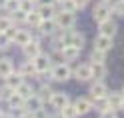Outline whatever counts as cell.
Instances as JSON below:
<instances>
[{
	"mask_svg": "<svg viewBox=\"0 0 124 118\" xmlns=\"http://www.w3.org/2000/svg\"><path fill=\"white\" fill-rule=\"evenodd\" d=\"M50 74H52V80L56 82H66L72 78V68L68 62H60V64H54L50 68Z\"/></svg>",
	"mask_w": 124,
	"mask_h": 118,
	"instance_id": "cell-1",
	"label": "cell"
},
{
	"mask_svg": "<svg viewBox=\"0 0 124 118\" xmlns=\"http://www.w3.org/2000/svg\"><path fill=\"white\" fill-rule=\"evenodd\" d=\"M54 20H56V26L60 30H72V28H76V14H72V12L56 10Z\"/></svg>",
	"mask_w": 124,
	"mask_h": 118,
	"instance_id": "cell-2",
	"label": "cell"
},
{
	"mask_svg": "<svg viewBox=\"0 0 124 118\" xmlns=\"http://www.w3.org/2000/svg\"><path fill=\"white\" fill-rule=\"evenodd\" d=\"M110 2H102V0H98V2L94 4V8H92V20L96 22H102L106 18H110Z\"/></svg>",
	"mask_w": 124,
	"mask_h": 118,
	"instance_id": "cell-3",
	"label": "cell"
},
{
	"mask_svg": "<svg viewBox=\"0 0 124 118\" xmlns=\"http://www.w3.org/2000/svg\"><path fill=\"white\" fill-rule=\"evenodd\" d=\"M116 32H118V24H116V20H112V16L106 18V20H102V22H98V34L114 38Z\"/></svg>",
	"mask_w": 124,
	"mask_h": 118,
	"instance_id": "cell-4",
	"label": "cell"
},
{
	"mask_svg": "<svg viewBox=\"0 0 124 118\" xmlns=\"http://www.w3.org/2000/svg\"><path fill=\"white\" fill-rule=\"evenodd\" d=\"M40 52H42V44H40V40H34V38H30V42H26L22 46V54H24V58H28V60H32Z\"/></svg>",
	"mask_w": 124,
	"mask_h": 118,
	"instance_id": "cell-5",
	"label": "cell"
},
{
	"mask_svg": "<svg viewBox=\"0 0 124 118\" xmlns=\"http://www.w3.org/2000/svg\"><path fill=\"white\" fill-rule=\"evenodd\" d=\"M48 104L56 110V112H60L62 108H64L66 104H70V98H68V94L66 92H52V96H50V102Z\"/></svg>",
	"mask_w": 124,
	"mask_h": 118,
	"instance_id": "cell-6",
	"label": "cell"
},
{
	"mask_svg": "<svg viewBox=\"0 0 124 118\" xmlns=\"http://www.w3.org/2000/svg\"><path fill=\"white\" fill-rule=\"evenodd\" d=\"M72 76L80 82H88L92 80V70H90V62H82L76 66V70H72Z\"/></svg>",
	"mask_w": 124,
	"mask_h": 118,
	"instance_id": "cell-7",
	"label": "cell"
},
{
	"mask_svg": "<svg viewBox=\"0 0 124 118\" xmlns=\"http://www.w3.org/2000/svg\"><path fill=\"white\" fill-rule=\"evenodd\" d=\"M32 62H34L36 74H38V72H46V70H50V68H52V62H50L48 52H40L38 56H34V58H32Z\"/></svg>",
	"mask_w": 124,
	"mask_h": 118,
	"instance_id": "cell-8",
	"label": "cell"
},
{
	"mask_svg": "<svg viewBox=\"0 0 124 118\" xmlns=\"http://www.w3.org/2000/svg\"><path fill=\"white\" fill-rule=\"evenodd\" d=\"M36 30H38V32H40L42 36H52L54 32H58V26H56V20H54V18H48V20H40V24H38L36 26Z\"/></svg>",
	"mask_w": 124,
	"mask_h": 118,
	"instance_id": "cell-9",
	"label": "cell"
},
{
	"mask_svg": "<svg viewBox=\"0 0 124 118\" xmlns=\"http://www.w3.org/2000/svg\"><path fill=\"white\" fill-rule=\"evenodd\" d=\"M74 110L78 112V116H84V114H88L92 108H94V104H92V98H84V96H80V98H76L74 100Z\"/></svg>",
	"mask_w": 124,
	"mask_h": 118,
	"instance_id": "cell-10",
	"label": "cell"
},
{
	"mask_svg": "<svg viewBox=\"0 0 124 118\" xmlns=\"http://www.w3.org/2000/svg\"><path fill=\"white\" fill-rule=\"evenodd\" d=\"M112 46H114V38H110V36H102V34H96V36H94V48H96V50L110 52Z\"/></svg>",
	"mask_w": 124,
	"mask_h": 118,
	"instance_id": "cell-11",
	"label": "cell"
},
{
	"mask_svg": "<svg viewBox=\"0 0 124 118\" xmlns=\"http://www.w3.org/2000/svg\"><path fill=\"white\" fill-rule=\"evenodd\" d=\"M108 86L104 80H94L90 84V94H92V98H102V96H108Z\"/></svg>",
	"mask_w": 124,
	"mask_h": 118,
	"instance_id": "cell-12",
	"label": "cell"
},
{
	"mask_svg": "<svg viewBox=\"0 0 124 118\" xmlns=\"http://www.w3.org/2000/svg\"><path fill=\"white\" fill-rule=\"evenodd\" d=\"M90 70H92V80H104L108 74L106 62H90Z\"/></svg>",
	"mask_w": 124,
	"mask_h": 118,
	"instance_id": "cell-13",
	"label": "cell"
},
{
	"mask_svg": "<svg viewBox=\"0 0 124 118\" xmlns=\"http://www.w3.org/2000/svg\"><path fill=\"white\" fill-rule=\"evenodd\" d=\"M56 4H38L36 6V12L42 20H48V18H54L56 16Z\"/></svg>",
	"mask_w": 124,
	"mask_h": 118,
	"instance_id": "cell-14",
	"label": "cell"
},
{
	"mask_svg": "<svg viewBox=\"0 0 124 118\" xmlns=\"http://www.w3.org/2000/svg\"><path fill=\"white\" fill-rule=\"evenodd\" d=\"M16 72H18L20 76H24V78H32V76H36V68H34V62L26 58L24 62H20V66L16 68Z\"/></svg>",
	"mask_w": 124,
	"mask_h": 118,
	"instance_id": "cell-15",
	"label": "cell"
},
{
	"mask_svg": "<svg viewBox=\"0 0 124 118\" xmlns=\"http://www.w3.org/2000/svg\"><path fill=\"white\" fill-rule=\"evenodd\" d=\"M30 38H32V36H30V30L18 26V28H16V34H14V38H12V44H16V46L22 48L26 42H30Z\"/></svg>",
	"mask_w": 124,
	"mask_h": 118,
	"instance_id": "cell-16",
	"label": "cell"
},
{
	"mask_svg": "<svg viewBox=\"0 0 124 118\" xmlns=\"http://www.w3.org/2000/svg\"><path fill=\"white\" fill-rule=\"evenodd\" d=\"M60 52H62V58H64V62H76V60L80 58V52H82V50L74 48V46H62Z\"/></svg>",
	"mask_w": 124,
	"mask_h": 118,
	"instance_id": "cell-17",
	"label": "cell"
},
{
	"mask_svg": "<svg viewBox=\"0 0 124 118\" xmlns=\"http://www.w3.org/2000/svg\"><path fill=\"white\" fill-rule=\"evenodd\" d=\"M42 106H44V102L36 96V94H32L30 98H26L24 100V110L30 114V112H36V110H42Z\"/></svg>",
	"mask_w": 124,
	"mask_h": 118,
	"instance_id": "cell-18",
	"label": "cell"
},
{
	"mask_svg": "<svg viewBox=\"0 0 124 118\" xmlns=\"http://www.w3.org/2000/svg\"><path fill=\"white\" fill-rule=\"evenodd\" d=\"M12 70H14V60L10 56H0V78L4 80Z\"/></svg>",
	"mask_w": 124,
	"mask_h": 118,
	"instance_id": "cell-19",
	"label": "cell"
},
{
	"mask_svg": "<svg viewBox=\"0 0 124 118\" xmlns=\"http://www.w3.org/2000/svg\"><path fill=\"white\" fill-rule=\"evenodd\" d=\"M24 80H26V78H24V76H20V74L16 72V68H14L12 72L4 78V84H8L10 88H14V90H16V88H18V86H20L22 82H24Z\"/></svg>",
	"mask_w": 124,
	"mask_h": 118,
	"instance_id": "cell-20",
	"label": "cell"
},
{
	"mask_svg": "<svg viewBox=\"0 0 124 118\" xmlns=\"http://www.w3.org/2000/svg\"><path fill=\"white\" fill-rule=\"evenodd\" d=\"M106 98H108V104H110V108L118 112V110H120V104H122L124 94L118 92V90H114V92H108V96H106Z\"/></svg>",
	"mask_w": 124,
	"mask_h": 118,
	"instance_id": "cell-21",
	"label": "cell"
},
{
	"mask_svg": "<svg viewBox=\"0 0 124 118\" xmlns=\"http://www.w3.org/2000/svg\"><path fill=\"white\" fill-rule=\"evenodd\" d=\"M14 92H18L20 96L26 100V98H30V96L34 94V88H32V84H30L28 80H24V82H22V84H20V86H18V88L14 90Z\"/></svg>",
	"mask_w": 124,
	"mask_h": 118,
	"instance_id": "cell-22",
	"label": "cell"
},
{
	"mask_svg": "<svg viewBox=\"0 0 124 118\" xmlns=\"http://www.w3.org/2000/svg\"><path fill=\"white\" fill-rule=\"evenodd\" d=\"M52 92H54V90L50 88L48 84H42V86H40V88H38L34 94H36V96H38V98H40V100L44 102V104H46V102H50V96H52Z\"/></svg>",
	"mask_w": 124,
	"mask_h": 118,
	"instance_id": "cell-23",
	"label": "cell"
},
{
	"mask_svg": "<svg viewBox=\"0 0 124 118\" xmlns=\"http://www.w3.org/2000/svg\"><path fill=\"white\" fill-rule=\"evenodd\" d=\"M6 104H8V108H10V110L20 108V106H24V98H22L18 92H12V94H10V98L6 100Z\"/></svg>",
	"mask_w": 124,
	"mask_h": 118,
	"instance_id": "cell-24",
	"label": "cell"
},
{
	"mask_svg": "<svg viewBox=\"0 0 124 118\" xmlns=\"http://www.w3.org/2000/svg\"><path fill=\"white\" fill-rule=\"evenodd\" d=\"M58 6H60L58 10H64V12H72V14H76V12H78V6H76V2H74V0H60V2H58Z\"/></svg>",
	"mask_w": 124,
	"mask_h": 118,
	"instance_id": "cell-25",
	"label": "cell"
},
{
	"mask_svg": "<svg viewBox=\"0 0 124 118\" xmlns=\"http://www.w3.org/2000/svg\"><path fill=\"white\" fill-rule=\"evenodd\" d=\"M110 14H114V16H124V0H112L110 2Z\"/></svg>",
	"mask_w": 124,
	"mask_h": 118,
	"instance_id": "cell-26",
	"label": "cell"
},
{
	"mask_svg": "<svg viewBox=\"0 0 124 118\" xmlns=\"http://www.w3.org/2000/svg\"><path fill=\"white\" fill-rule=\"evenodd\" d=\"M40 20H42V18L38 16V12L32 10V12H28V14H26V22H24V24H28L30 28H36L38 24H40Z\"/></svg>",
	"mask_w": 124,
	"mask_h": 118,
	"instance_id": "cell-27",
	"label": "cell"
},
{
	"mask_svg": "<svg viewBox=\"0 0 124 118\" xmlns=\"http://www.w3.org/2000/svg\"><path fill=\"white\" fill-rule=\"evenodd\" d=\"M10 18H12V24H14V26H20V24H24V22H26V12H22V10L18 8L16 12L10 14Z\"/></svg>",
	"mask_w": 124,
	"mask_h": 118,
	"instance_id": "cell-28",
	"label": "cell"
},
{
	"mask_svg": "<svg viewBox=\"0 0 124 118\" xmlns=\"http://www.w3.org/2000/svg\"><path fill=\"white\" fill-rule=\"evenodd\" d=\"M36 6H38V2L36 0H20V6L18 8L22 10V12H32V10H36Z\"/></svg>",
	"mask_w": 124,
	"mask_h": 118,
	"instance_id": "cell-29",
	"label": "cell"
},
{
	"mask_svg": "<svg viewBox=\"0 0 124 118\" xmlns=\"http://www.w3.org/2000/svg\"><path fill=\"white\" fill-rule=\"evenodd\" d=\"M12 26V18L10 14H0V32H6Z\"/></svg>",
	"mask_w": 124,
	"mask_h": 118,
	"instance_id": "cell-30",
	"label": "cell"
},
{
	"mask_svg": "<svg viewBox=\"0 0 124 118\" xmlns=\"http://www.w3.org/2000/svg\"><path fill=\"white\" fill-rule=\"evenodd\" d=\"M60 114H62V118H78V112L74 110L72 104H66L64 108L60 110Z\"/></svg>",
	"mask_w": 124,
	"mask_h": 118,
	"instance_id": "cell-31",
	"label": "cell"
},
{
	"mask_svg": "<svg viewBox=\"0 0 124 118\" xmlns=\"http://www.w3.org/2000/svg\"><path fill=\"white\" fill-rule=\"evenodd\" d=\"M106 54L108 52H102V50H92L90 52V62H106Z\"/></svg>",
	"mask_w": 124,
	"mask_h": 118,
	"instance_id": "cell-32",
	"label": "cell"
},
{
	"mask_svg": "<svg viewBox=\"0 0 124 118\" xmlns=\"http://www.w3.org/2000/svg\"><path fill=\"white\" fill-rule=\"evenodd\" d=\"M12 92H14V88H10L8 84H2V86H0V102H6L10 98Z\"/></svg>",
	"mask_w": 124,
	"mask_h": 118,
	"instance_id": "cell-33",
	"label": "cell"
},
{
	"mask_svg": "<svg viewBox=\"0 0 124 118\" xmlns=\"http://www.w3.org/2000/svg\"><path fill=\"white\" fill-rule=\"evenodd\" d=\"M18 6H20V0H8L2 10H4L6 14H12V12H16V10H18Z\"/></svg>",
	"mask_w": 124,
	"mask_h": 118,
	"instance_id": "cell-34",
	"label": "cell"
},
{
	"mask_svg": "<svg viewBox=\"0 0 124 118\" xmlns=\"http://www.w3.org/2000/svg\"><path fill=\"white\" fill-rule=\"evenodd\" d=\"M10 46H12V40H10V38L6 36L4 32H0V50L4 52V50H8Z\"/></svg>",
	"mask_w": 124,
	"mask_h": 118,
	"instance_id": "cell-35",
	"label": "cell"
},
{
	"mask_svg": "<svg viewBox=\"0 0 124 118\" xmlns=\"http://www.w3.org/2000/svg\"><path fill=\"white\" fill-rule=\"evenodd\" d=\"M100 118H118V112L112 108H108V110H102L100 112Z\"/></svg>",
	"mask_w": 124,
	"mask_h": 118,
	"instance_id": "cell-36",
	"label": "cell"
},
{
	"mask_svg": "<svg viewBox=\"0 0 124 118\" xmlns=\"http://www.w3.org/2000/svg\"><path fill=\"white\" fill-rule=\"evenodd\" d=\"M74 2H76V6H78V10H82V8H86V6H88L90 0H74Z\"/></svg>",
	"mask_w": 124,
	"mask_h": 118,
	"instance_id": "cell-37",
	"label": "cell"
},
{
	"mask_svg": "<svg viewBox=\"0 0 124 118\" xmlns=\"http://www.w3.org/2000/svg\"><path fill=\"white\" fill-rule=\"evenodd\" d=\"M38 4H56V0H36Z\"/></svg>",
	"mask_w": 124,
	"mask_h": 118,
	"instance_id": "cell-38",
	"label": "cell"
},
{
	"mask_svg": "<svg viewBox=\"0 0 124 118\" xmlns=\"http://www.w3.org/2000/svg\"><path fill=\"white\" fill-rule=\"evenodd\" d=\"M6 2H8V0H0V10H2L4 6H6Z\"/></svg>",
	"mask_w": 124,
	"mask_h": 118,
	"instance_id": "cell-39",
	"label": "cell"
},
{
	"mask_svg": "<svg viewBox=\"0 0 124 118\" xmlns=\"http://www.w3.org/2000/svg\"><path fill=\"white\" fill-rule=\"evenodd\" d=\"M0 118H6V112H4V110H0Z\"/></svg>",
	"mask_w": 124,
	"mask_h": 118,
	"instance_id": "cell-40",
	"label": "cell"
},
{
	"mask_svg": "<svg viewBox=\"0 0 124 118\" xmlns=\"http://www.w3.org/2000/svg\"><path fill=\"white\" fill-rule=\"evenodd\" d=\"M48 118H62V114H60V112H58V114H56V116H48Z\"/></svg>",
	"mask_w": 124,
	"mask_h": 118,
	"instance_id": "cell-41",
	"label": "cell"
},
{
	"mask_svg": "<svg viewBox=\"0 0 124 118\" xmlns=\"http://www.w3.org/2000/svg\"><path fill=\"white\" fill-rule=\"evenodd\" d=\"M120 110H122V112H124V98H122V104H120Z\"/></svg>",
	"mask_w": 124,
	"mask_h": 118,
	"instance_id": "cell-42",
	"label": "cell"
},
{
	"mask_svg": "<svg viewBox=\"0 0 124 118\" xmlns=\"http://www.w3.org/2000/svg\"><path fill=\"white\" fill-rule=\"evenodd\" d=\"M102 2H112V0H102Z\"/></svg>",
	"mask_w": 124,
	"mask_h": 118,
	"instance_id": "cell-43",
	"label": "cell"
},
{
	"mask_svg": "<svg viewBox=\"0 0 124 118\" xmlns=\"http://www.w3.org/2000/svg\"><path fill=\"white\" fill-rule=\"evenodd\" d=\"M120 92H122V94H124V88H122V90H120Z\"/></svg>",
	"mask_w": 124,
	"mask_h": 118,
	"instance_id": "cell-44",
	"label": "cell"
},
{
	"mask_svg": "<svg viewBox=\"0 0 124 118\" xmlns=\"http://www.w3.org/2000/svg\"><path fill=\"white\" fill-rule=\"evenodd\" d=\"M58 2H60V0H56V4H58Z\"/></svg>",
	"mask_w": 124,
	"mask_h": 118,
	"instance_id": "cell-45",
	"label": "cell"
}]
</instances>
